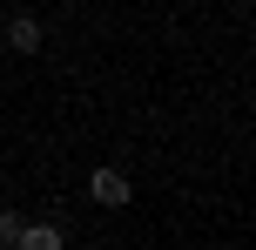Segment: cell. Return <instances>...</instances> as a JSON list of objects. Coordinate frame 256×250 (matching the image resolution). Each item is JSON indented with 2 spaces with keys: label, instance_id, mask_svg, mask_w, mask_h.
Listing matches in <instances>:
<instances>
[{
  "label": "cell",
  "instance_id": "6da1fadb",
  "mask_svg": "<svg viewBox=\"0 0 256 250\" xmlns=\"http://www.w3.org/2000/svg\"><path fill=\"white\" fill-rule=\"evenodd\" d=\"M88 196H94V203H102V210H122V203H128V196H135V183H128V176L115 169V162H102V169H94V176H88Z\"/></svg>",
  "mask_w": 256,
  "mask_h": 250
},
{
  "label": "cell",
  "instance_id": "7a4b0ae2",
  "mask_svg": "<svg viewBox=\"0 0 256 250\" xmlns=\"http://www.w3.org/2000/svg\"><path fill=\"white\" fill-rule=\"evenodd\" d=\"M40 41H48L40 14H14V21H7V48L14 54H40Z\"/></svg>",
  "mask_w": 256,
  "mask_h": 250
},
{
  "label": "cell",
  "instance_id": "3957f363",
  "mask_svg": "<svg viewBox=\"0 0 256 250\" xmlns=\"http://www.w3.org/2000/svg\"><path fill=\"white\" fill-rule=\"evenodd\" d=\"M61 223H20V237H14V250H61Z\"/></svg>",
  "mask_w": 256,
  "mask_h": 250
},
{
  "label": "cell",
  "instance_id": "277c9868",
  "mask_svg": "<svg viewBox=\"0 0 256 250\" xmlns=\"http://www.w3.org/2000/svg\"><path fill=\"white\" fill-rule=\"evenodd\" d=\"M14 237H20V216H14V210H0V243H14Z\"/></svg>",
  "mask_w": 256,
  "mask_h": 250
}]
</instances>
